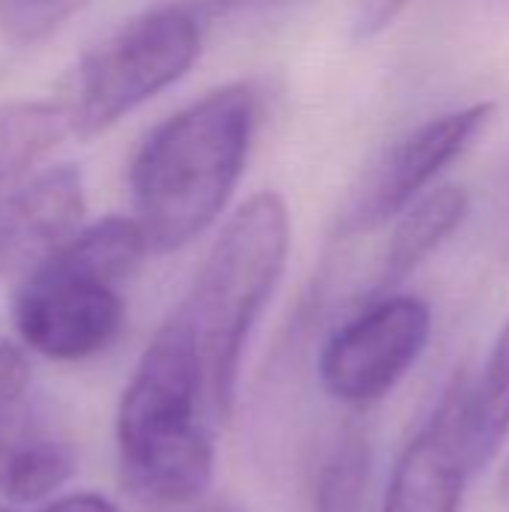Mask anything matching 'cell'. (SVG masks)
<instances>
[{
  "label": "cell",
  "instance_id": "21",
  "mask_svg": "<svg viewBox=\"0 0 509 512\" xmlns=\"http://www.w3.org/2000/svg\"><path fill=\"white\" fill-rule=\"evenodd\" d=\"M0 512H15V510H12L9 504H0Z\"/></svg>",
  "mask_w": 509,
  "mask_h": 512
},
{
  "label": "cell",
  "instance_id": "10",
  "mask_svg": "<svg viewBox=\"0 0 509 512\" xmlns=\"http://www.w3.org/2000/svg\"><path fill=\"white\" fill-rule=\"evenodd\" d=\"M84 216V180L54 165L0 189V276L30 270L63 246Z\"/></svg>",
  "mask_w": 509,
  "mask_h": 512
},
{
  "label": "cell",
  "instance_id": "3",
  "mask_svg": "<svg viewBox=\"0 0 509 512\" xmlns=\"http://www.w3.org/2000/svg\"><path fill=\"white\" fill-rule=\"evenodd\" d=\"M147 252L135 219L105 216L78 228L33 264L12 291L9 315L18 339L57 363H78L108 351L126 321L120 285Z\"/></svg>",
  "mask_w": 509,
  "mask_h": 512
},
{
  "label": "cell",
  "instance_id": "17",
  "mask_svg": "<svg viewBox=\"0 0 509 512\" xmlns=\"http://www.w3.org/2000/svg\"><path fill=\"white\" fill-rule=\"evenodd\" d=\"M30 360L15 342H0V399L30 390Z\"/></svg>",
  "mask_w": 509,
  "mask_h": 512
},
{
  "label": "cell",
  "instance_id": "16",
  "mask_svg": "<svg viewBox=\"0 0 509 512\" xmlns=\"http://www.w3.org/2000/svg\"><path fill=\"white\" fill-rule=\"evenodd\" d=\"M408 6V0H357L351 15V39L369 42L378 33H384Z\"/></svg>",
  "mask_w": 509,
  "mask_h": 512
},
{
  "label": "cell",
  "instance_id": "2",
  "mask_svg": "<svg viewBox=\"0 0 509 512\" xmlns=\"http://www.w3.org/2000/svg\"><path fill=\"white\" fill-rule=\"evenodd\" d=\"M255 117V90L225 84L171 114L141 141L129 168V192L132 219L150 252H177L216 222L240 183Z\"/></svg>",
  "mask_w": 509,
  "mask_h": 512
},
{
  "label": "cell",
  "instance_id": "20",
  "mask_svg": "<svg viewBox=\"0 0 509 512\" xmlns=\"http://www.w3.org/2000/svg\"><path fill=\"white\" fill-rule=\"evenodd\" d=\"M501 489H504V498L509 501V462H507V468H504V480H501Z\"/></svg>",
  "mask_w": 509,
  "mask_h": 512
},
{
  "label": "cell",
  "instance_id": "4",
  "mask_svg": "<svg viewBox=\"0 0 509 512\" xmlns=\"http://www.w3.org/2000/svg\"><path fill=\"white\" fill-rule=\"evenodd\" d=\"M288 249V207L276 192H261L228 219L192 288L174 306L201 357L219 423H228L234 411L243 351L282 279Z\"/></svg>",
  "mask_w": 509,
  "mask_h": 512
},
{
  "label": "cell",
  "instance_id": "18",
  "mask_svg": "<svg viewBox=\"0 0 509 512\" xmlns=\"http://www.w3.org/2000/svg\"><path fill=\"white\" fill-rule=\"evenodd\" d=\"M42 512H123L117 504H111L108 498L96 495V492H75V495H63L54 498L51 504H45Z\"/></svg>",
  "mask_w": 509,
  "mask_h": 512
},
{
  "label": "cell",
  "instance_id": "22",
  "mask_svg": "<svg viewBox=\"0 0 509 512\" xmlns=\"http://www.w3.org/2000/svg\"><path fill=\"white\" fill-rule=\"evenodd\" d=\"M195 512H231V510H195Z\"/></svg>",
  "mask_w": 509,
  "mask_h": 512
},
{
  "label": "cell",
  "instance_id": "12",
  "mask_svg": "<svg viewBox=\"0 0 509 512\" xmlns=\"http://www.w3.org/2000/svg\"><path fill=\"white\" fill-rule=\"evenodd\" d=\"M465 432L477 474L509 441V315L477 375H465Z\"/></svg>",
  "mask_w": 509,
  "mask_h": 512
},
{
  "label": "cell",
  "instance_id": "19",
  "mask_svg": "<svg viewBox=\"0 0 509 512\" xmlns=\"http://www.w3.org/2000/svg\"><path fill=\"white\" fill-rule=\"evenodd\" d=\"M201 18H219V15H234V12H255V9H270L288 0H189Z\"/></svg>",
  "mask_w": 509,
  "mask_h": 512
},
{
  "label": "cell",
  "instance_id": "15",
  "mask_svg": "<svg viewBox=\"0 0 509 512\" xmlns=\"http://www.w3.org/2000/svg\"><path fill=\"white\" fill-rule=\"evenodd\" d=\"M84 0H0V39L9 45L45 42Z\"/></svg>",
  "mask_w": 509,
  "mask_h": 512
},
{
  "label": "cell",
  "instance_id": "5",
  "mask_svg": "<svg viewBox=\"0 0 509 512\" xmlns=\"http://www.w3.org/2000/svg\"><path fill=\"white\" fill-rule=\"evenodd\" d=\"M201 21L192 3H165L135 15L99 42L75 72L66 105L72 132L99 135L180 81L198 60Z\"/></svg>",
  "mask_w": 509,
  "mask_h": 512
},
{
  "label": "cell",
  "instance_id": "7",
  "mask_svg": "<svg viewBox=\"0 0 509 512\" xmlns=\"http://www.w3.org/2000/svg\"><path fill=\"white\" fill-rule=\"evenodd\" d=\"M474 477L465 432V375H456L396 459L378 512H459Z\"/></svg>",
  "mask_w": 509,
  "mask_h": 512
},
{
  "label": "cell",
  "instance_id": "8",
  "mask_svg": "<svg viewBox=\"0 0 509 512\" xmlns=\"http://www.w3.org/2000/svg\"><path fill=\"white\" fill-rule=\"evenodd\" d=\"M495 105L477 102L450 114H441L411 135H405L372 171L366 189L357 195V204L348 216V225L357 231L378 228L390 219H399L429 183L468 150L477 132L489 123Z\"/></svg>",
  "mask_w": 509,
  "mask_h": 512
},
{
  "label": "cell",
  "instance_id": "9",
  "mask_svg": "<svg viewBox=\"0 0 509 512\" xmlns=\"http://www.w3.org/2000/svg\"><path fill=\"white\" fill-rule=\"evenodd\" d=\"M75 462V444L42 393L0 399V504L48 501L72 480Z\"/></svg>",
  "mask_w": 509,
  "mask_h": 512
},
{
  "label": "cell",
  "instance_id": "1",
  "mask_svg": "<svg viewBox=\"0 0 509 512\" xmlns=\"http://www.w3.org/2000/svg\"><path fill=\"white\" fill-rule=\"evenodd\" d=\"M216 423L189 327L171 312L120 393L114 438L126 489L159 507L198 501L216 471Z\"/></svg>",
  "mask_w": 509,
  "mask_h": 512
},
{
  "label": "cell",
  "instance_id": "11",
  "mask_svg": "<svg viewBox=\"0 0 509 512\" xmlns=\"http://www.w3.org/2000/svg\"><path fill=\"white\" fill-rule=\"evenodd\" d=\"M471 198L459 186H438L420 195L396 222L390 246L384 252L378 288L390 291L402 285L468 216Z\"/></svg>",
  "mask_w": 509,
  "mask_h": 512
},
{
  "label": "cell",
  "instance_id": "14",
  "mask_svg": "<svg viewBox=\"0 0 509 512\" xmlns=\"http://www.w3.org/2000/svg\"><path fill=\"white\" fill-rule=\"evenodd\" d=\"M372 477V444L363 429L348 426L324 453L315 486L312 512H363Z\"/></svg>",
  "mask_w": 509,
  "mask_h": 512
},
{
  "label": "cell",
  "instance_id": "13",
  "mask_svg": "<svg viewBox=\"0 0 509 512\" xmlns=\"http://www.w3.org/2000/svg\"><path fill=\"white\" fill-rule=\"evenodd\" d=\"M72 132L63 105L21 99L0 102V189L24 180Z\"/></svg>",
  "mask_w": 509,
  "mask_h": 512
},
{
  "label": "cell",
  "instance_id": "6",
  "mask_svg": "<svg viewBox=\"0 0 509 512\" xmlns=\"http://www.w3.org/2000/svg\"><path fill=\"white\" fill-rule=\"evenodd\" d=\"M432 336V309L414 294H384L345 321L321 348L318 375L330 399L369 408L417 366Z\"/></svg>",
  "mask_w": 509,
  "mask_h": 512
}]
</instances>
